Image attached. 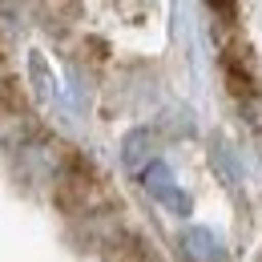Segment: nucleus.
I'll list each match as a JSON object with an SVG mask.
<instances>
[{"label": "nucleus", "instance_id": "nucleus-1", "mask_svg": "<svg viewBox=\"0 0 262 262\" xmlns=\"http://www.w3.org/2000/svg\"><path fill=\"white\" fill-rule=\"evenodd\" d=\"M36 137V121L29 109H20L12 97L0 101V145L4 149H25Z\"/></svg>", "mask_w": 262, "mask_h": 262}, {"label": "nucleus", "instance_id": "nucleus-2", "mask_svg": "<svg viewBox=\"0 0 262 262\" xmlns=\"http://www.w3.org/2000/svg\"><path fill=\"white\" fill-rule=\"evenodd\" d=\"M141 182H145L149 198L165 202V206H169V210H178V214H190V198H186V194H178V186H173V173H169V165L149 162V165H145V173H141Z\"/></svg>", "mask_w": 262, "mask_h": 262}, {"label": "nucleus", "instance_id": "nucleus-3", "mask_svg": "<svg viewBox=\"0 0 262 262\" xmlns=\"http://www.w3.org/2000/svg\"><path fill=\"white\" fill-rule=\"evenodd\" d=\"M178 246H182V258L186 262H226L222 242H218L210 230H182Z\"/></svg>", "mask_w": 262, "mask_h": 262}, {"label": "nucleus", "instance_id": "nucleus-4", "mask_svg": "<svg viewBox=\"0 0 262 262\" xmlns=\"http://www.w3.org/2000/svg\"><path fill=\"white\" fill-rule=\"evenodd\" d=\"M154 149H158L154 133H149V129H133L129 137L121 141V162H125V169H129V173H145V165L158 162Z\"/></svg>", "mask_w": 262, "mask_h": 262}, {"label": "nucleus", "instance_id": "nucleus-5", "mask_svg": "<svg viewBox=\"0 0 262 262\" xmlns=\"http://www.w3.org/2000/svg\"><path fill=\"white\" fill-rule=\"evenodd\" d=\"M29 77H33V85L40 93H57V81L49 77V65H45L40 53H29Z\"/></svg>", "mask_w": 262, "mask_h": 262}, {"label": "nucleus", "instance_id": "nucleus-6", "mask_svg": "<svg viewBox=\"0 0 262 262\" xmlns=\"http://www.w3.org/2000/svg\"><path fill=\"white\" fill-rule=\"evenodd\" d=\"M242 109H246V117H250V121L262 129V97H258V93H250V97L242 101Z\"/></svg>", "mask_w": 262, "mask_h": 262}]
</instances>
